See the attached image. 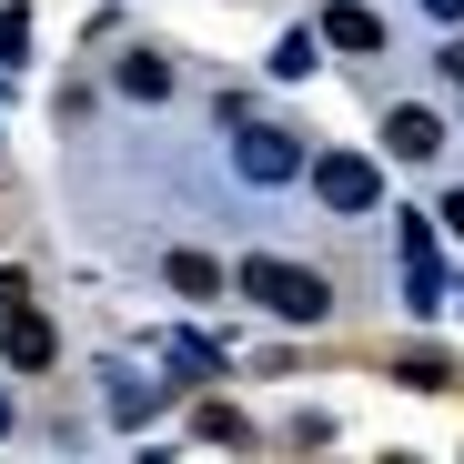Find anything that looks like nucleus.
<instances>
[{"mask_svg":"<svg viewBox=\"0 0 464 464\" xmlns=\"http://www.w3.org/2000/svg\"><path fill=\"white\" fill-rule=\"evenodd\" d=\"M232 293H253L263 314H283V324H324V314H334V283H324L314 263H283V253L232 263Z\"/></svg>","mask_w":464,"mask_h":464,"instance_id":"f257e3e1","label":"nucleus"},{"mask_svg":"<svg viewBox=\"0 0 464 464\" xmlns=\"http://www.w3.org/2000/svg\"><path fill=\"white\" fill-rule=\"evenodd\" d=\"M314 192H324V212H373L383 202V162H373V151H324V162H314Z\"/></svg>","mask_w":464,"mask_h":464,"instance_id":"f03ea898","label":"nucleus"},{"mask_svg":"<svg viewBox=\"0 0 464 464\" xmlns=\"http://www.w3.org/2000/svg\"><path fill=\"white\" fill-rule=\"evenodd\" d=\"M0 353H11V373H51V363H61V334H51V314L11 303V314H0Z\"/></svg>","mask_w":464,"mask_h":464,"instance_id":"7ed1b4c3","label":"nucleus"},{"mask_svg":"<svg viewBox=\"0 0 464 464\" xmlns=\"http://www.w3.org/2000/svg\"><path fill=\"white\" fill-rule=\"evenodd\" d=\"M232 162H243V182H263V192H283V182L303 172V151H293V131H273V121H253V131H243V151H232Z\"/></svg>","mask_w":464,"mask_h":464,"instance_id":"20e7f679","label":"nucleus"},{"mask_svg":"<svg viewBox=\"0 0 464 464\" xmlns=\"http://www.w3.org/2000/svg\"><path fill=\"white\" fill-rule=\"evenodd\" d=\"M383 151H394V162H434V151H444V121H434L424 102H394V111H383Z\"/></svg>","mask_w":464,"mask_h":464,"instance_id":"39448f33","label":"nucleus"},{"mask_svg":"<svg viewBox=\"0 0 464 464\" xmlns=\"http://www.w3.org/2000/svg\"><path fill=\"white\" fill-rule=\"evenodd\" d=\"M314 31H324L334 51H383V11H363V0H334Z\"/></svg>","mask_w":464,"mask_h":464,"instance_id":"423d86ee","label":"nucleus"},{"mask_svg":"<svg viewBox=\"0 0 464 464\" xmlns=\"http://www.w3.org/2000/svg\"><path fill=\"white\" fill-rule=\"evenodd\" d=\"M111 82H121V102H172V61H151V51H131V61L111 71Z\"/></svg>","mask_w":464,"mask_h":464,"instance_id":"0eeeda50","label":"nucleus"},{"mask_svg":"<svg viewBox=\"0 0 464 464\" xmlns=\"http://www.w3.org/2000/svg\"><path fill=\"white\" fill-rule=\"evenodd\" d=\"M162 273H172V293H192V303H222V263H212V253H172Z\"/></svg>","mask_w":464,"mask_h":464,"instance_id":"6e6552de","label":"nucleus"},{"mask_svg":"<svg viewBox=\"0 0 464 464\" xmlns=\"http://www.w3.org/2000/svg\"><path fill=\"white\" fill-rule=\"evenodd\" d=\"M394 383H414V394H444V383H454V363H444L434 343H414V353H394Z\"/></svg>","mask_w":464,"mask_h":464,"instance_id":"1a4fd4ad","label":"nucleus"},{"mask_svg":"<svg viewBox=\"0 0 464 464\" xmlns=\"http://www.w3.org/2000/svg\"><path fill=\"white\" fill-rule=\"evenodd\" d=\"M314 61H324V31H283L273 41V82H303Z\"/></svg>","mask_w":464,"mask_h":464,"instance_id":"9d476101","label":"nucleus"},{"mask_svg":"<svg viewBox=\"0 0 464 464\" xmlns=\"http://www.w3.org/2000/svg\"><path fill=\"white\" fill-rule=\"evenodd\" d=\"M31 51V11H0V61H21Z\"/></svg>","mask_w":464,"mask_h":464,"instance_id":"9b49d317","label":"nucleus"},{"mask_svg":"<svg viewBox=\"0 0 464 464\" xmlns=\"http://www.w3.org/2000/svg\"><path fill=\"white\" fill-rule=\"evenodd\" d=\"M434 71H444V92H464V41H444V51H434Z\"/></svg>","mask_w":464,"mask_h":464,"instance_id":"f8f14e48","label":"nucleus"},{"mask_svg":"<svg viewBox=\"0 0 464 464\" xmlns=\"http://www.w3.org/2000/svg\"><path fill=\"white\" fill-rule=\"evenodd\" d=\"M444 232H454V243H464V192H444V212H434Z\"/></svg>","mask_w":464,"mask_h":464,"instance_id":"ddd939ff","label":"nucleus"},{"mask_svg":"<svg viewBox=\"0 0 464 464\" xmlns=\"http://www.w3.org/2000/svg\"><path fill=\"white\" fill-rule=\"evenodd\" d=\"M11 303H31V283H21V273H0V314H11Z\"/></svg>","mask_w":464,"mask_h":464,"instance_id":"4468645a","label":"nucleus"},{"mask_svg":"<svg viewBox=\"0 0 464 464\" xmlns=\"http://www.w3.org/2000/svg\"><path fill=\"white\" fill-rule=\"evenodd\" d=\"M424 11H434V21H464V0H424Z\"/></svg>","mask_w":464,"mask_h":464,"instance_id":"2eb2a0df","label":"nucleus"},{"mask_svg":"<svg viewBox=\"0 0 464 464\" xmlns=\"http://www.w3.org/2000/svg\"><path fill=\"white\" fill-rule=\"evenodd\" d=\"M0 434H11V394H0Z\"/></svg>","mask_w":464,"mask_h":464,"instance_id":"dca6fc26","label":"nucleus"}]
</instances>
